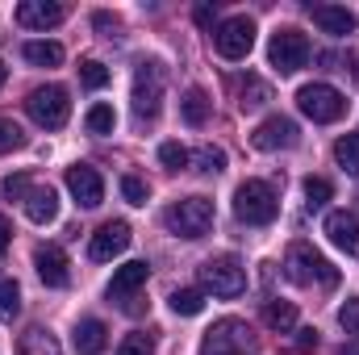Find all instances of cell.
<instances>
[{
    "label": "cell",
    "mask_w": 359,
    "mask_h": 355,
    "mask_svg": "<svg viewBox=\"0 0 359 355\" xmlns=\"http://www.w3.org/2000/svg\"><path fill=\"white\" fill-rule=\"evenodd\" d=\"M284 272L292 284H318V288H334L339 284V267L330 264L326 255H318L309 243H292L288 255H284Z\"/></svg>",
    "instance_id": "cell-1"
},
{
    "label": "cell",
    "mask_w": 359,
    "mask_h": 355,
    "mask_svg": "<svg viewBox=\"0 0 359 355\" xmlns=\"http://www.w3.org/2000/svg\"><path fill=\"white\" fill-rule=\"evenodd\" d=\"M280 213V201H276V188L268 180H243L234 188V217L247 222V226H268Z\"/></svg>",
    "instance_id": "cell-2"
},
{
    "label": "cell",
    "mask_w": 359,
    "mask_h": 355,
    "mask_svg": "<svg viewBox=\"0 0 359 355\" xmlns=\"http://www.w3.org/2000/svg\"><path fill=\"white\" fill-rule=\"evenodd\" d=\"M163 226L176 239H205L213 226V201L209 196H184V201L163 209Z\"/></svg>",
    "instance_id": "cell-3"
},
{
    "label": "cell",
    "mask_w": 359,
    "mask_h": 355,
    "mask_svg": "<svg viewBox=\"0 0 359 355\" xmlns=\"http://www.w3.org/2000/svg\"><path fill=\"white\" fill-rule=\"evenodd\" d=\"M163 88H168L163 63H159V59H142L138 72H134V113H138V121H155V117H159V109H163Z\"/></svg>",
    "instance_id": "cell-4"
},
{
    "label": "cell",
    "mask_w": 359,
    "mask_h": 355,
    "mask_svg": "<svg viewBox=\"0 0 359 355\" xmlns=\"http://www.w3.org/2000/svg\"><path fill=\"white\" fill-rule=\"evenodd\" d=\"M201 355H255L251 343V326L243 318H222L205 330L201 339Z\"/></svg>",
    "instance_id": "cell-5"
},
{
    "label": "cell",
    "mask_w": 359,
    "mask_h": 355,
    "mask_svg": "<svg viewBox=\"0 0 359 355\" xmlns=\"http://www.w3.org/2000/svg\"><path fill=\"white\" fill-rule=\"evenodd\" d=\"M297 109H301L309 121L330 126V121H339V117L347 113V96L334 88V84H305V88L297 92Z\"/></svg>",
    "instance_id": "cell-6"
},
{
    "label": "cell",
    "mask_w": 359,
    "mask_h": 355,
    "mask_svg": "<svg viewBox=\"0 0 359 355\" xmlns=\"http://www.w3.org/2000/svg\"><path fill=\"white\" fill-rule=\"evenodd\" d=\"M201 284H205V293H213V297H238L243 288H247V267L238 264V255H217V260H205L201 264Z\"/></svg>",
    "instance_id": "cell-7"
},
{
    "label": "cell",
    "mask_w": 359,
    "mask_h": 355,
    "mask_svg": "<svg viewBox=\"0 0 359 355\" xmlns=\"http://www.w3.org/2000/svg\"><path fill=\"white\" fill-rule=\"evenodd\" d=\"M268 63L280 72V76L301 72V67L309 63V38H305L301 29H292V25L276 29V34H271V42H268Z\"/></svg>",
    "instance_id": "cell-8"
},
{
    "label": "cell",
    "mask_w": 359,
    "mask_h": 355,
    "mask_svg": "<svg viewBox=\"0 0 359 355\" xmlns=\"http://www.w3.org/2000/svg\"><path fill=\"white\" fill-rule=\"evenodd\" d=\"M25 109H29V117H34L42 130H63L67 117H72L67 88H59V84H42V88H34L29 92V100H25Z\"/></svg>",
    "instance_id": "cell-9"
},
{
    "label": "cell",
    "mask_w": 359,
    "mask_h": 355,
    "mask_svg": "<svg viewBox=\"0 0 359 355\" xmlns=\"http://www.w3.org/2000/svg\"><path fill=\"white\" fill-rule=\"evenodd\" d=\"M147 280H151V264H147V260L121 264L113 272V280H109V301H113L117 309H126V314H138V309H142V305H138V293H142Z\"/></svg>",
    "instance_id": "cell-10"
},
{
    "label": "cell",
    "mask_w": 359,
    "mask_h": 355,
    "mask_svg": "<svg viewBox=\"0 0 359 355\" xmlns=\"http://www.w3.org/2000/svg\"><path fill=\"white\" fill-rule=\"evenodd\" d=\"M213 46H217V55L230 59V63L247 59L251 46H255V21H251V17H226V21L213 29Z\"/></svg>",
    "instance_id": "cell-11"
},
{
    "label": "cell",
    "mask_w": 359,
    "mask_h": 355,
    "mask_svg": "<svg viewBox=\"0 0 359 355\" xmlns=\"http://www.w3.org/2000/svg\"><path fill=\"white\" fill-rule=\"evenodd\" d=\"M297 138H301V130H297V121L292 117H280V113H271L268 121H259L255 130H251V147L255 151H288V147H297Z\"/></svg>",
    "instance_id": "cell-12"
},
{
    "label": "cell",
    "mask_w": 359,
    "mask_h": 355,
    "mask_svg": "<svg viewBox=\"0 0 359 355\" xmlns=\"http://www.w3.org/2000/svg\"><path fill=\"white\" fill-rule=\"evenodd\" d=\"M130 226L126 222H104L96 234H92V243H88V260H96V264H109V260H117L126 247H130Z\"/></svg>",
    "instance_id": "cell-13"
},
{
    "label": "cell",
    "mask_w": 359,
    "mask_h": 355,
    "mask_svg": "<svg viewBox=\"0 0 359 355\" xmlns=\"http://www.w3.org/2000/svg\"><path fill=\"white\" fill-rule=\"evenodd\" d=\"M34 267H38V276H42V284H46V288H67V280H72L67 251H63V247H55V243H46V247H38V251H34Z\"/></svg>",
    "instance_id": "cell-14"
},
{
    "label": "cell",
    "mask_w": 359,
    "mask_h": 355,
    "mask_svg": "<svg viewBox=\"0 0 359 355\" xmlns=\"http://www.w3.org/2000/svg\"><path fill=\"white\" fill-rule=\"evenodd\" d=\"M67 188H72L76 205H84V209H96V205L104 201V180H100V172L88 168V163L67 168Z\"/></svg>",
    "instance_id": "cell-15"
},
{
    "label": "cell",
    "mask_w": 359,
    "mask_h": 355,
    "mask_svg": "<svg viewBox=\"0 0 359 355\" xmlns=\"http://www.w3.org/2000/svg\"><path fill=\"white\" fill-rule=\"evenodd\" d=\"M309 17H313V25H318L322 34H330V38H347V34L359 29V17L351 8H343V4H309Z\"/></svg>",
    "instance_id": "cell-16"
},
{
    "label": "cell",
    "mask_w": 359,
    "mask_h": 355,
    "mask_svg": "<svg viewBox=\"0 0 359 355\" xmlns=\"http://www.w3.org/2000/svg\"><path fill=\"white\" fill-rule=\"evenodd\" d=\"M13 17H17V25H25V29H50V25L63 21V4H59V0H21Z\"/></svg>",
    "instance_id": "cell-17"
},
{
    "label": "cell",
    "mask_w": 359,
    "mask_h": 355,
    "mask_svg": "<svg viewBox=\"0 0 359 355\" xmlns=\"http://www.w3.org/2000/svg\"><path fill=\"white\" fill-rule=\"evenodd\" d=\"M326 239H330L339 251L359 255V222H355V213H347V209L326 213Z\"/></svg>",
    "instance_id": "cell-18"
},
{
    "label": "cell",
    "mask_w": 359,
    "mask_h": 355,
    "mask_svg": "<svg viewBox=\"0 0 359 355\" xmlns=\"http://www.w3.org/2000/svg\"><path fill=\"white\" fill-rule=\"evenodd\" d=\"M25 205V217L34 222V226H50L55 217H59V192L46 184V188H29V196L21 201Z\"/></svg>",
    "instance_id": "cell-19"
},
{
    "label": "cell",
    "mask_w": 359,
    "mask_h": 355,
    "mask_svg": "<svg viewBox=\"0 0 359 355\" xmlns=\"http://www.w3.org/2000/svg\"><path fill=\"white\" fill-rule=\"evenodd\" d=\"M72 343H76V351H80V355H100L104 347H109V330H104V322H100V318H84V322L76 326Z\"/></svg>",
    "instance_id": "cell-20"
},
{
    "label": "cell",
    "mask_w": 359,
    "mask_h": 355,
    "mask_svg": "<svg viewBox=\"0 0 359 355\" xmlns=\"http://www.w3.org/2000/svg\"><path fill=\"white\" fill-rule=\"evenodd\" d=\"M17 355H63V351H59V339L46 326H29L17 343Z\"/></svg>",
    "instance_id": "cell-21"
},
{
    "label": "cell",
    "mask_w": 359,
    "mask_h": 355,
    "mask_svg": "<svg viewBox=\"0 0 359 355\" xmlns=\"http://www.w3.org/2000/svg\"><path fill=\"white\" fill-rule=\"evenodd\" d=\"M209 105H213V100H209L205 88H188L184 100H180V113H184L188 126H205V121H209Z\"/></svg>",
    "instance_id": "cell-22"
},
{
    "label": "cell",
    "mask_w": 359,
    "mask_h": 355,
    "mask_svg": "<svg viewBox=\"0 0 359 355\" xmlns=\"http://www.w3.org/2000/svg\"><path fill=\"white\" fill-rule=\"evenodd\" d=\"M268 100H271V88L259 76H247V80L238 84V109H243V113H255V109H264Z\"/></svg>",
    "instance_id": "cell-23"
},
{
    "label": "cell",
    "mask_w": 359,
    "mask_h": 355,
    "mask_svg": "<svg viewBox=\"0 0 359 355\" xmlns=\"http://www.w3.org/2000/svg\"><path fill=\"white\" fill-rule=\"evenodd\" d=\"M264 322H268L276 335H288L297 326V305L292 301H268L264 305Z\"/></svg>",
    "instance_id": "cell-24"
},
{
    "label": "cell",
    "mask_w": 359,
    "mask_h": 355,
    "mask_svg": "<svg viewBox=\"0 0 359 355\" xmlns=\"http://www.w3.org/2000/svg\"><path fill=\"white\" fill-rule=\"evenodd\" d=\"M21 55H25L34 67H59V63H63V46H59V42H25Z\"/></svg>",
    "instance_id": "cell-25"
},
{
    "label": "cell",
    "mask_w": 359,
    "mask_h": 355,
    "mask_svg": "<svg viewBox=\"0 0 359 355\" xmlns=\"http://www.w3.org/2000/svg\"><path fill=\"white\" fill-rule=\"evenodd\" d=\"M334 159H339L343 172L359 176V134H343V138L334 142Z\"/></svg>",
    "instance_id": "cell-26"
},
{
    "label": "cell",
    "mask_w": 359,
    "mask_h": 355,
    "mask_svg": "<svg viewBox=\"0 0 359 355\" xmlns=\"http://www.w3.org/2000/svg\"><path fill=\"white\" fill-rule=\"evenodd\" d=\"M172 309H176L180 318H196L205 309V293L201 288H176L172 293Z\"/></svg>",
    "instance_id": "cell-27"
},
{
    "label": "cell",
    "mask_w": 359,
    "mask_h": 355,
    "mask_svg": "<svg viewBox=\"0 0 359 355\" xmlns=\"http://www.w3.org/2000/svg\"><path fill=\"white\" fill-rule=\"evenodd\" d=\"M84 126H88V134H113V126H117L113 105H92L88 117H84Z\"/></svg>",
    "instance_id": "cell-28"
},
{
    "label": "cell",
    "mask_w": 359,
    "mask_h": 355,
    "mask_svg": "<svg viewBox=\"0 0 359 355\" xmlns=\"http://www.w3.org/2000/svg\"><path fill=\"white\" fill-rule=\"evenodd\" d=\"M21 314V288L13 280H0V322H13Z\"/></svg>",
    "instance_id": "cell-29"
},
{
    "label": "cell",
    "mask_w": 359,
    "mask_h": 355,
    "mask_svg": "<svg viewBox=\"0 0 359 355\" xmlns=\"http://www.w3.org/2000/svg\"><path fill=\"white\" fill-rule=\"evenodd\" d=\"M21 147H25V130H21L17 121L0 117V155H13V151H21Z\"/></svg>",
    "instance_id": "cell-30"
},
{
    "label": "cell",
    "mask_w": 359,
    "mask_h": 355,
    "mask_svg": "<svg viewBox=\"0 0 359 355\" xmlns=\"http://www.w3.org/2000/svg\"><path fill=\"white\" fill-rule=\"evenodd\" d=\"M117 355H155V335H147V330L126 335L121 347H117Z\"/></svg>",
    "instance_id": "cell-31"
},
{
    "label": "cell",
    "mask_w": 359,
    "mask_h": 355,
    "mask_svg": "<svg viewBox=\"0 0 359 355\" xmlns=\"http://www.w3.org/2000/svg\"><path fill=\"white\" fill-rule=\"evenodd\" d=\"M330 196H334L330 180H322V176H309V180H305V201H309V209H322Z\"/></svg>",
    "instance_id": "cell-32"
},
{
    "label": "cell",
    "mask_w": 359,
    "mask_h": 355,
    "mask_svg": "<svg viewBox=\"0 0 359 355\" xmlns=\"http://www.w3.org/2000/svg\"><path fill=\"white\" fill-rule=\"evenodd\" d=\"M80 84H84V88H104V84H109V72H104L100 59H84V63H80Z\"/></svg>",
    "instance_id": "cell-33"
},
{
    "label": "cell",
    "mask_w": 359,
    "mask_h": 355,
    "mask_svg": "<svg viewBox=\"0 0 359 355\" xmlns=\"http://www.w3.org/2000/svg\"><path fill=\"white\" fill-rule=\"evenodd\" d=\"M159 163H163L168 172H180V168H188V151H184L180 142H163V147H159Z\"/></svg>",
    "instance_id": "cell-34"
},
{
    "label": "cell",
    "mask_w": 359,
    "mask_h": 355,
    "mask_svg": "<svg viewBox=\"0 0 359 355\" xmlns=\"http://www.w3.org/2000/svg\"><path fill=\"white\" fill-rule=\"evenodd\" d=\"M121 196H126L130 205H147L151 192H147V184H142L138 176H121Z\"/></svg>",
    "instance_id": "cell-35"
},
{
    "label": "cell",
    "mask_w": 359,
    "mask_h": 355,
    "mask_svg": "<svg viewBox=\"0 0 359 355\" xmlns=\"http://www.w3.org/2000/svg\"><path fill=\"white\" fill-rule=\"evenodd\" d=\"M196 163H201V172H222V168H226V151L201 147V151H196Z\"/></svg>",
    "instance_id": "cell-36"
},
{
    "label": "cell",
    "mask_w": 359,
    "mask_h": 355,
    "mask_svg": "<svg viewBox=\"0 0 359 355\" xmlns=\"http://www.w3.org/2000/svg\"><path fill=\"white\" fill-rule=\"evenodd\" d=\"M339 322H343V330H347V335H355V339H359V297L343 301V309H339Z\"/></svg>",
    "instance_id": "cell-37"
},
{
    "label": "cell",
    "mask_w": 359,
    "mask_h": 355,
    "mask_svg": "<svg viewBox=\"0 0 359 355\" xmlns=\"http://www.w3.org/2000/svg\"><path fill=\"white\" fill-rule=\"evenodd\" d=\"M92 25H96V29H100V34H104V38H113V34H117V29H121V21H117V17H113V13H96V17H92Z\"/></svg>",
    "instance_id": "cell-38"
},
{
    "label": "cell",
    "mask_w": 359,
    "mask_h": 355,
    "mask_svg": "<svg viewBox=\"0 0 359 355\" xmlns=\"http://www.w3.org/2000/svg\"><path fill=\"white\" fill-rule=\"evenodd\" d=\"M4 192L25 201V196H29V180H25V176H8V180H4Z\"/></svg>",
    "instance_id": "cell-39"
},
{
    "label": "cell",
    "mask_w": 359,
    "mask_h": 355,
    "mask_svg": "<svg viewBox=\"0 0 359 355\" xmlns=\"http://www.w3.org/2000/svg\"><path fill=\"white\" fill-rule=\"evenodd\" d=\"M192 21H196L201 29H209V34H213V8H209V4H196V8H192Z\"/></svg>",
    "instance_id": "cell-40"
},
{
    "label": "cell",
    "mask_w": 359,
    "mask_h": 355,
    "mask_svg": "<svg viewBox=\"0 0 359 355\" xmlns=\"http://www.w3.org/2000/svg\"><path fill=\"white\" fill-rule=\"evenodd\" d=\"M297 347H301V351L318 347V330H297Z\"/></svg>",
    "instance_id": "cell-41"
},
{
    "label": "cell",
    "mask_w": 359,
    "mask_h": 355,
    "mask_svg": "<svg viewBox=\"0 0 359 355\" xmlns=\"http://www.w3.org/2000/svg\"><path fill=\"white\" fill-rule=\"evenodd\" d=\"M8 243H13V222L0 213V251H8Z\"/></svg>",
    "instance_id": "cell-42"
},
{
    "label": "cell",
    "mask_w": 359,
    "mask_h": 355,
    "mask_svg": "<svg viewBox=\"0 0 359 355\" xmlns=\"http://www.w3.org/2000/svg\"><path fill=\"white\" fill-rule=\"evenodd\" d=\"M339 355H359V343H351V347H343Z\"/></svg>",
    "instance_id": "cell-43"
},
{
    "label": "cell",
    "mask_w": 359,
    "mask_h": 355,
    "mask_svg": "<svg viewBox=\"0 0 359 355\" xmlns=\"http://www.w3.org/2000/svg\"><path fill=\"white\" fill-rule=\"evenodd\" d=\"M4 80H8V67H4V63H0V84H4Z\"/></svg>",
    "instance_id": "cell-44"
}]
</instances>
